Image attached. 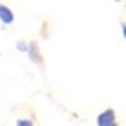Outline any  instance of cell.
Returning a JSON list of instances; mask_svg holds the SVG:
<instances>
[{
	"instance_id": "cell-1",
	"label": "cell",
	"mask_w": 126,
	"mask_h": 126,
	"mask_svg": "<svg viewBox=\"0 0 126 126\" xmlns=\"http://www.w3.org/2000/svg\"><path fill=\"white\" fill-rule=\"evenodd\" d=\"M97 125L98 126H119L116 123L114 110H105L97 116Z\"/></svg>"
},
{
	"instance_id": "cell-2",
	"label": "cell",
	"mask_w": 126,
	"mask_h": 126,
	"mask_svg": "<svg viewBox=\"0 0 126 126\" xmlns=\"http://www.w3.org/2000/svg\"><path fill=\"white\" fill-rule=\"evenodd\" d=\"M0 21L6 25L8 24H11L14 21V14L7 6H4V4H0Z\"/></svg>"
},
{
	"instance_id": "cell-3",
	"label": "cell",
	"mask_w": 126,
	"mask_h": 126,
	"mask_svg": "<svg viewBox=\"0 0 126 126\" xmlns=\"http://www.w3.org/2000/svg\"><path fill=\"white\" fill-rule=\"evenodd\" d=\"M26 53L29 54V58L35 63H40L42 61V56H40V51H39V46H37L36 42H32L29 43L28 48H26Z\"/></svg>"
},
{
	"instance_id": "cell-4",
	"label": "cell",
	"mask_w": 126,
	"mask_h": 126,
	"mask_svg": "<svg viewBox=\"0 0 126 126\" xmlns=\"http://www.w3.org/2000/svg\"><path fill=\"white\" fill-rule=\"evenodd\" d=\"M17 126H33V123L31 121H26V119H19L17 122Z\"/></svg>"
},
{
	"instance_id": "cell-5",
	"label": "cell",
	"mask_w": 126,
	"mask_h": 126,
	"mask_svg": "<svg viewBox=\"0 0 126 126\" xmlns=\"http://www.w3.org/2000/svg\"><path fill=\"white\" fill-rule=\"evenodd\" d=\"M17 48H18L19 51H24V53H26V48H28V46H26L25 43H24V42L21 40V42H18V43H17Z\"/></svg>"
},
{
	"instance_id": "cell-6",
	"label": "cell",
	"mask_w": 126,
	"mask_h": 126,
	"mask_svg": "<svg viewBox=\"0 0 126 126\" xmlns=\"http://www.w3.org/2000/svg\"><path fill=\"white\" fill-rule=\"evenodd\" d=\"M115 1H119V0H115Z\"/></svg>"
}]
</instances>
